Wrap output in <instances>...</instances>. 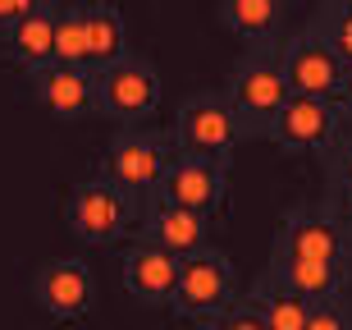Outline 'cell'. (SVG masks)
Here are the masks:
<instances>
[{
	"label": "cell",
	"instance_id": "cell-15",
	"mask_svg": "<svg viewBox=\"0 0 352 330\" xmlns=\"http://www.w3.org/2000/svg\"><path fill=\"white\" fill-rule=\"evenodd\" d=\"M206 225H210V216L160 202L156 212H151V220H146L142 238H151V243H160V248H170L174 257H188V252L206 248Z\"/></svg>",
	"mask_w": 352,
	"mask_h": 330
},
{
	"label": "cell",
	"instance_id": "cell-19",
	"mask_svg": "<svg viewBox=\"0 0 352 330\" xmlns=\"http://www.w3.org/2000/svg\"><path fill=\"white\" fill-rule=\"evenodd\" d=\"M124 60V14L110 0L87 5V69H105Z\"/></svg>",
	"mask_w": 352,
	"mask_h": 330
},
{
	"label": "cell",
	"instance_id": "cell-10",
	"mask_svg": "<svg viewBox=\"0 0 352 330\" xmlns=\"http://www.w3.org/2000/svg\"><path fill=\"white\" fill-rule=\"evenodd\" d=\"M279 65H284V79L298 96H334V101H339L348 65L329 51V41L320 37V32H298V37L284 46Z\"/></svg>",
	"mask_w": 352,
	"mask_h": 330
},
{
	"label": "cell",
	"instance_id": "cell-1",
	"mask_svg": "<svg viewBox=\"0 0 352 330\" xmlns=\"http://www.w3.org/2000/svg\"><path fill=\"white\" fill-rule=\"evenodd\" d=\"M174 138H160V133H119L110 138V147L101 152V174L115 179L133 202L160 193V179L174 161Z\"/></svg>",
	"mask_w": 352,
	"mask_h": 330
},
{
	"label": "cell",
	"instance_id": "cell-18",
	"mask_svg": "<svg viewBox=\"0 0 352 330\" xmlns=\"http://www.w3.org/2000/svg\"><path fill=\"white\" fill-rule=\"evenodd\" d=\"M284 5L288 0H220V19L248 46H265L284 23Z\"/></svg>",
	"mask_w": 352,
	"mask_h": 330
},
{
	"label": "cell",
	"instance_id": "cell-4",
	"mask_svg": "<svg viewBox=\"0 0 352 330\" xmlns=\"http://www.w3.org/2000/svg\"><path fill=\"white\" fill-rule=\"evenodd\" d=\"M224 303H234V266L215 248H197L179 262V289L170 298V312L179 321H201L215 317Z\"/></svg>",
	"mask_w": 352,
	"mask_h": 330
},
{
	"label": "cell",
	"instance_id": "cell-12",
	"mask_svg": "<svg viewBox=\"0 0 352 330\" xmlns=\"http://www.w3.org/2000/svg\"><path fill=\"white\" fill-rule=\"evenodd\" d=\"M32 298H37L41 312H51L55 321H82L96 303V280L82 262L65 257V262L41 266L37 280H32Z\"/></svg>",
	"mask_w": 352,
	"mask_h": 330
},
{
	"label": "cell",
	"instance_id": "cell-9",
	"mask_svg": "<svg viewBox=\"0 0 352 330\" xmlns=\"http://www.w3.org/2000/svg\"><path fill=\"white\" fill-rule=\"evenodd\" d=\"M352 238L329 212H316V207H298L288 212L274 229V262L284 257H325V262H348Z\"/></svg>",
	"mask_w": 352,
	"mask_h": 330
},
{
	"label": "cell",
	"instance_id": "cell-5",
	"mask_svg": "<svg viewBox=\"0 0 352 330\" xmlns=\"http://www.w3.org/2000/svg\"><path fill=\"white\" fill-rule=\"evenodd\" d=\"M270 138L279 152H293V156H316V152H329V147L343 138V101L334 96H288L284 110L274 115Z\"/></svg>",
	"mask_w": 352,
	"mask_h": 330
},
{
	"label": "cell",
	"instance_id": "cell-24",
	"mask_svg": "<svg viewBox=\"0 0 352 330\" xmlns=\"http://www.w3.org/2000/svg\"><path fill=\"white\" fill-rule=\"evenodd\" d=\"M46 5H55V0H0V32L10 23H19V19H28V14L46 10Z\"/></svg>",
	"mask_w": 352,
	"mask_h": 330
},
{
	"label": "cell",
	"instance_id": "cell-21",
	"mask_svg": "<svg viewBox=\"0 0 352 330\" xmlns=\"http://www.w3.org/2000/svg\"><path fill=\"white\" fill-rule=\"evenodd\" d=\"M316 32H320V37L329 41V51L352 69V0H329L325 10H320Z\"/></svg>",
	"mask_w": 352,
	"mask_h": 330
},
{
	"label": "cell",
	"instance_id": "cell-14",
	"mask_svg": "<svg viewBox=\"0 0 352 330\" xmlns=\"http://www.w3.org/2000/svg\"><path fill=\"white\" fill-rule=\"evenodd\" d=\"M0 60L23 69V74L51 65L55 60V5H46V10L28 14V19L5 28L0 32Z\"/></svg>",
	"mask_w": 352,
	"mask_h": 330
},
{
	"label": "cell",
	"instance_id": "cell-3",
	"mask_svg": "<svg viewBox=\"0 0 352 330\" xmlns=\"http://www.w3.org/2000/svg\"><path fill=\"white\" fill-rule=\"evenodd\" d=\"M243 138V115L229 101V92H197L174 115V147L192 156H229Z\"/></svg>",
	"mask_w": 352,
	"mask_h": 330
},
{
	"label": "cell",
	"instance_id": "cell-23",
	"mask_svg": "<svg viewBox=\"0 0 352 330\" xmlns=\"http://www.w3.org/2000/svg\"><path fill=\"white\" fill-rule=\"evenodd\" d=\"M311 330H352V303L348 298H320L311 307Z\"/></svg>",
	"mask_w": 352,
	"mask_h": 330
},
{
	"label": "cell",
	"instance_id": "cell-13",
	"mask_svg": "<svg viewBox=\"0 0 352 330\" xmlns=\"http://www.w3.org/2000/svg\"><path fill=\"white\" fill-rule=\"evenodd\" d=\"M179 262L170 248H160L151 238H138L124 257V289L146 307H170L174 289H179Z\"/></svg>",
	"mask_w": 352,
	"mask_h": 330
},
{
	"label": "cell",
	"instance_id": "cell-6",
	"mask_svg": "<svg viewBox=\"0 0 352 330\" xmlns=\"http://www.w3.org/2000/svg\"><path fill=\"white\" fill-rule=\"evenodd\" d=\"M293 96V87H288L284 79V65H279V55H248L243 65H238L234 83H229V101L238 106V115H243V129L252 133H270L274 115L284 110V101Z\"/></svg>",
	"mask_w": 352,
	"mask_h": 330
},
{
	"label": "cell",
	"instance_id": "cell-22",
	"mask_svg": "<svg viewBox=\"0 0 352 330\" xmlns=\"http://www.w3.org/2000/svg\"><path fill=\"white\" fill-rule=\"evenodd\" d=\"M201 326H210V330H265V312H261L256 298H243V303H224Z\"/></svg>",
	"mask_w": 352,
	"mask_h": 330
},
{
	"label": "cell",
	"instance_id": "cell-16",
	"mask_svg": "<svg viewBox=\"0 0 352 330\" xmlns=\"http://www.w3.org/2000/svg\"><path fill=\"white\" fill-rule=\"evenodd\" d=\"M265 312V330H311V298L298 289V285H288L284 276H265L252 293Z\"/></svg>",
	"mask_w": 352,
	"mask_h": 330
},
{
	"label": "cell",
	"instance_id": "cell-26",
	"mask_svg": "<svg viewBox=\"0 0 352 330\" xmlns=\"http://www.w3.org/2000/svg\"><path fill=\"white\" fill-rule=\"evenodd\" d=\"M339 101H343V110H352V69L343 74V92H339Z\"/></svg>",
	"mask_w": 352,
	"mask_h": 330
},
{
	"label": "cell",
	"instance_id": "cell-11",
	"mask_svg": "<svg viewBox=\"0 0 352 330\" xmlns=\"http://www.w3.org/2000/svg\"><path fill=\"white\" fill-rule=\"evenodd\" d=\"M28 87H32V101L55 119H82L87 110H96V69L51 60L28 74Z\"/></svg>",
	"mask_w": 352,
	"mask_h": 330
},
{
	"label": "cell",
	"instance_id": "cell-25",
	"mask_svg": "<svg viewBox=\"0 0 352 330\" xmlns=\"http://www.w3.org/2000/svg\"><path fill=\"white\" fill-rule=\"evenodd\" d=\"M334 179H339L343 198H348V207H352V138L343 143V152H339V165H334Z\"/></svg>",
	"mask_w": 352,
	"mask_h": 330
},
{
	"label": "cell",
	"instance_id": "cell-20",
	"mask_svg": "<svg viewBox=\"0 0 352 330\" xmlns=\"http://www.w3.org/2000/svg\"><path fill=\"white\" fill-rule=\"evenodd\" d=\"M55 60L87 69V5H55Z\"/></svg>",
	"mask_w": 352,
	"mask_h": 330
},
{
	"label": "cell",
	"instance_id": "cell-8",
	"mask_svg": "<svg viewBox=\"0 0 352 330\" xmlns=\"http://www.w3.org/2000/svg\"><path fill=\"white\" fill-rule=\"evenodd\" d=\"M160 202L170 207H188L201 216H224L229 202V174H224L220 156H192V152H174L170 170L160 179Z\"/></svg>",
	"mask_w": 352,
	"mask_h": 330
},
{
	"label": "cell",
	"instance_id": "cell-2",
	"mask_svg": "<svg viewBox=\"0 0 352 330\" xmlns=\"http://www.w3.org/2000/svg\"><path fill=\"white\" fill-rule=\"evenodd\" d=\"M133 207L138 202L115 179H105V174L101 179H82V184L69 188V198H65V225L74 238L105 248L133 225Z\"/></svg>",
	"mask_w": 352,
	"mask_h": 330
},
{
	"label": "cell",
	"instance_id": "cell-17",
	"mask_svg": "<svg viewBox=\"0 0 352 330\" xmlns=\"http://www.w3.org/2000/svg\"><path fill=\"white\" fill-rule=\"evenodd\" d=\"M274 276H284L288 285H298L311 303L320 298H339L348 293V262H325V257H284V262H274Z\"/></svg>",
	"mask_w": 352,
	"mask_h": 330
},
{
	"label": "cell",
	"instance_id": "cell-7",
	"mask_svg": "<svg viewBox=\"0 0 352 330\" xmlns=\"http://www.w3.org/2000/svg\"><path fill=\"white\" fill-rule=\"evenodd\" d=\"M156 106H160V79L146 60L124 55L115 65L96 69V110L101 115L119 119V124H142Z\"/></svg>",
	"mask_w": 352,
	"mask_h": 330
}]
</instances>
